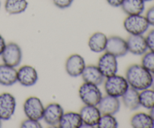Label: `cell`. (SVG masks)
I'll list each match as a JSON object with an SVG mask.
<instances>
[{"label": "cell", "instance_id": "ac0fdd59", "mask_svg": "<svg viewBox=\"0 0 154 128\" xmlns=\"http://www.w3.org/2000/svg\"><path fill=\"white\" fill-rule=\"evenodd\" d=\"M108 42L106 35L101 32L93 33L88 40V46L90 51L94 53H102L105 51Z\"/></svg>", "mask_w": 154, "mask_h": 128}, {"label": "cell", "instance_id": "f546056e", "mask_svg": "<svg viewBox=\"0 0 154 128\" xmlns=\"http://www.w3.org/2000/svg\"><path fill=\"white\" fill-rule=\"evenodd\" d=\"M145 17L148 22L149 25L154 27V5L150 7L148 10L147 11Z\"/></svg>", "mask_w": 154, "mask_h": 128}, {"label": "cell", "instance_id": "30bf717a", "mask_svg": "<svg viewBox=\"0 0 154 128\" xmlns=\"http://www.w3.org/2000/svg\"><path fill=\"white\" fill-rule=\"evenodd\" d=\"M63 114L64 109L63 106L57 102H52L45 107L42 119L48 125L55 127L59 126V123Z\"/></svg>", "mask_w": 154, "mask_h": 128}, {"label": "cell", "instance_id": "ffe728a7", "mask_svg": "<svg viewBox=\"0 0 154 128\" xmlns=\"http://www.w3.org/2000/svg\"><path fill=\"white\" fill-rule=\"evenodd\" d=\"M121 97L124 106L128 109L131 110V111L137 110L141 106L139 91L135 90L133 87H129L126 91V93Z\"/></svg>", "mask_w": 154, "mask_h": 128}, {"label": "cell", "instance_id": "484cf974", "mask_svg": "<svg viewBox=\"0 0 154 128\" xmlns=\"http://www.w3.org/2000/svg\"><path fill=\"white\" fill-rule=\"evenodd\" d=\"M141 65L148 70L150 73H154V52L149 51L143 54V57L141 59Z\"/></svg>", "mask_w": 154, "mask_h": 128}, {"label": "cell", "instance_id": "603a6c76", "mask_svg": "<svg viewBox=\"0 0 154 128\" xmlns=\"http://www.w3.org/2000/svg\"><path fill=\"white\" fill-rule=\"evenodd\" d=\"M28 5L27 0H6L5 10L9 14H20L26 10Z\"/></svg>", "mask_w": 154, "mask_h": 128}, {"label": "cell", "instance_id": "4316f807", "mask_svg": "<svg viewBox=\"0 0 154 128\" xmlns=\"http://www.w3.org/2000/svg\"><path fill=\"white\" fill-rule=\"evenodd\" d=\"M20 127L22 128H41L42 124L39 120L32 118H26L21 123Z\"/></svg>", "mask_w": 154, "mask_h": 128}, {"label": "cell", "instance_id": "2e32d148", "mask_svg": "<svg viewBox=\"0 0 154 128\" xmlns=\"http://www.w3.org/2000/svg\"><path fill=\"white\" fill-rule=\"evenodd\" d=\"M84 82L100 85L103 84L105 80V77L101 72L97 66L89 65L86 66L81 75Z\"/></svg>", "mask_w": 154, "mask_h": 128}, {"label": "cell", "instance_id": "7402d4cb", "mask_svg": "<svg viewBox=\"0 0 154 128\" xmlns=\"http://www.w3.org/2000/svg\"><path fill=\"white\" fill-rule=\"evenodd\" d=\"M131 126L134 128H153L154 121L150 114L138 112L134 114L130 120Z\"/></svg>", "mask_w": 154, "mask_h": 128}, {"label": "cell", "instance_id": "d590c367", "mask_svg": "<svg viewBox=\"0 0 154 128\" xmlns=\"http://www.w3.org/2000/svg\"><path fill=\"white\" fill-rule=\"evenodd\" d=\"M143 1H144V2H150V1H152V0H143Z\"/></svg>", "mask_w": 154, "mask_h": 128}, {"label": "cell", "instance_id": "e0dca14e", "mask_svg": "<svg viewBox=\"0 0 154 128\" xmlns=\"http://www.w3.org/2000/svg\"><path fill=\"white\" fill-rule=\"evenodd\" d=\"M17 82V70L7 64H0V84L5 87L12 86Z\"/></svg>", "mask_w": 154, "mask_h": 128}, {"label": "cell", "instance_id": "44dd1931", "mask_svg": "<svg viewBox=\"0 0 154 128\" xmlns=\"http://www.w3.org/2000/svg\"><path fill=\"white\" fill-rule=\"evenodd\" d=\"M144 3L143 0H123L120 7L127 15L141 14L145 8Z\"/></svg>", "mask_w": 154, "mask_h": 128}, {"label": "cell", "instance_id": "7a4b0ae2", "mask_svg": "<svg viewBox=\"0 0 154 128\" xmlns=\"http://www.w3.org/2000/svg\"><path fill=\"white\" fill-rule=\"evenodd\" d=\"M104 87L106 94L120 98L126 93L129 84L126 77L116 74L106 78L104 81Z\"/></svg>", "mask_w": 154, "mask_h": 128}, {"label": "cell", "instance_id": "d6986e66", "mask_svg": "<svg viewBox=\"0 0 154 128\" xmlns=\"http://www.w3.org/2000/svg\"><path fill=\"white\" fill-rule=\"evenodd\" d=\"M60 128H81L83 126L82 120L79 113L75 111L64 112L59 123Z\"/></svg>", "mask_w": 154, "mask_h": 128}, {"label": "cell", "instance_id": "e575fe53", "mask_svg": "<svg viewBox=\"0 0 154 128\" xmlns=\"http://www.w3.org/2000/svg\"><path fill=\"white\" fill-rule=\"evenodd\" d=\"M2 120L0 118V127H2Z\"/></svg>", "mask_w": 154, "mask_h": 128}, {"label": "cell", "instance_id": "83f0119b", "mask_svg": "<svg viewBox=\"0 0 154 128\" xmlns=\"http://www.w3.org/2000/svg\"><path fill=\"white\" fill-rule=\"evenodd\" d=\"M74 0H53V2L60 9H65L72 5Z\"/></svg>", "mask_w": 154, "mask_h": 128}, {"label": "cell", "instance_id": "8992f818", "mask_svg": "<svg viewBox=\"0 0 154 128\" xmlns=\"http://www.w3.org/2000/svg\"><path fill=\"white\" fill-rule=\"evenodd\" d=\"M45 105L37 96H29L24 102L23 108L27 118L40 120L43 117Z\"/></svg>", "mask_w": 154, "mask_h": 128}, {"label": "cell", "instance_id": "d4e9b609", "mask_svg": "<svg viewBox=\"0 0 154 128\" xmlns=\"http://www.w3.org/2000/svg\"><path fill=\"white\" fill-rule=\"evenodd\" d=\"M119 123L114 114H102L97 127L99 128H117Z\"/></svg>", "mask_w": 154, "mask_h": 128}, {"label": "cell", "instance_id": "f1b7e54d", "mask_svg": "<svg viewBox=\"0 0 154 128\" xmlns=\"http://www.w3.org/2000/svg\"><path fill=\"white\" fill-rule=\"evenodd\" d=\"M148 49L154 52V29L150 30L145 37Z\"/></svg>", "mask_w": 154, "mask_h": 128}, {"label": "cell", "instance_id": "7c38bea8", "mask_svg": "<svg viewBox=\"0 0 154 128\" xmlns=\"http://www.w3.org/2000/svg\"><path fill=\"white\" fill-rule=\"evenodd\" d=\"M87 66L84 57L80 54H74L69 56L66 61L65 68L68 75L73 78L81 76Z\"/></svg>", "mask_w": 154, "mask_h": 128}, {"label": "cell", "instance_id": "1f68e13d", "mask_svg": "<svg viewBox=\"0 0 154 128\" xmlns=\"http://www.w3.org/2000/svg\"><path fill=\"white\" fill-rule=\"evenodd\" d=\"M5 45H6V42L5 39L3 38V36L0 34V55L2 54V53L4 51L5 48Z\"/></svg>", "mask_w": 154, "mask_h": 128}, {"label": "cell", "instance_id": "5b68a950", "mask_svg": "<svg viewBox=\"0 0 154 128\" xmlns=\"http://www.w3.org/2000/svg\"><path fill=\"white\" fill-rule=\"evenodd\" d=\"M1 57L3 63L16 68L19 66L22 62V49L18 44L15 42H9L6 44Z\"/></svg>", "mask_w": 154, "mask_h": 128}, {"label": "cell", "instance_id": "8d00e7d4", "mask_svg": "<svg viewBox=\"0 0 154 128\" xmlns=\"http://www.w3.org/2000/svg\"><path fill=\"white\" fill-rule=\"evenodd\" d=\"M0 7H1V2H0Z\"/></svg>", "mask_w": 154, "mask_h": 128}, {"label": "cell", "instance_id": "9a60e30c", "mask_svg": "<svg viewBox=\"0 0 154 128\" xmlns=\"http://www.w3.org/2000/svg\"><path fill=\"white\" fill-rule=\"evenodd\" d=\"M102 114H115L120 111V101L118 97L106 94L102 96L97 105Z\"/></svg>", "mask_w": 154, "mask_h": 128}, {"label": "cell", "instance_id": "52a82bcc", "mask_svg": "<svg viewBox=\"0 0 154 128\" xmlns=\"http://www.w3.org/2000/svg\"><path fill=\"white\" fill-rule=\"evenodd\" d=\"M97 66L105 78L116 75L118 71L117 57L105 51L99 57Z\"/></svg>", "mask_w": 154, "mask_h": 128}, {"label": "cell", "instance_id": "6da1fadb", "mask_svg": "<svg viewBox=\"0 0 154 128\" xmlns=\"http://www.w3.org/2000/svg\"><path fill=\"white\" fill-rule=\"evenodd\" d=\"M126 78L129 87L138 91L150 88L152 81V73L142 65L132 64L129 66L126 72Z\"/></svg>", "mask_w": 154, "mask_h": 128}, {"label": "cell", "instance_id": "ba28073f", "mask_svg": "<svg viewBox=\"0 0 154 128\" xmlns=\"http://www.w3.org/2000/svg\"><path fill=\"white\" fill-rule=\"evenodd\" d=\"M17 107L16 99L10 93L0 94V118L2 120H8L14 114Z\"/></svg>", "mask_w": 154, "mask_h": 128}, {"label": "cell", "instance_id": "5bb4252c", "mask_svg": "<svg viewBox=\"0 0 154 128\" xmlns=\"http://www.w3.org/2000/svg\"><path fill=\"white\" fill-rule=\"evenodd\" d=\"M126 43L129 52L134 55H143L148 50L146 39L143 35H130Z\"/></svg>", "mask_w": 154, "mask_h": 128}, {"label": "cell", "instance_id": "d6a6232c", "mask_svg": "<svg viewBox=\"0 0 154 128\" xmlns=\"http://www.w3.org/2000/svg\"><path fill=\"white\" fill-rule=\"evenodd\" d=\"M149 114H150V116L151 117V118L153 119V120L154 121V107H153L152 108H150Z\"/></svg>", "mask_w": 154, "mask_h": 128}, {"label": "cell", "instance_id": "4fadbf2b", "mask_svg": "<svg viewBox=\"0 0 154 128\" xmlns=\"http://www.w3.org/2000/svg\"><path fill=\"white\" fill-rule=\"evenodd\" d=\"M38 74L35 68L24 65L17 70V82L23 87H32L37 83Z\"/></svg>", "mask_w": 154, "mask_h": 128}, {"label": "cell", "instance_id": "3957f363", "mask_svg": "<svg viewBox=\"0 0 154 128\" xmlns=\"http://www.w3.org/2000/svg\"><path fill=\"white\" fill-rule=\"evenodd\" d=\"M78 93L80 99L84 105H97L103 96L99 86L87 82L81 84Z\"/></svg>", "mask_w": 154, "mask_h": 128}, {"label": "cell", "instance_id": "277c9868", "mask_svg": "<svg viewBox=\"0 0 154 128\" xmlns=\"http://www.w3.org/2000/svg\"><path fill=\"white\" fill-rule=\"evenodd\" d=\"M145 16L141 14L128 15L123 21L125 30L130 35H143L149 29Z\"/></svg>", "mask_w": 154, "mask_h": 128}, {"label": "cell", "instance_id": "8fae6325", "mask_svg": "<svg viewBox=\"0 0 154 128\" xmlns=\"http://www.w3.org/2000/svg\"><path fill=\"white\" fill-rule=\"evenodd\" d=\"M105 51L113 54L117 58L124 57L129 52L126 40L118 36H110L108 38Z\"/></svg>", "mask_w": 154, "mask_h": 128}, {"label": "cell", "instance_id": "9c48e42d", "mask_svg": "<svg viewBox=\"0 0 154 128\" xmlns=\"http://www.w3.org/2000/svg\"><path fill=\"white\" fill-rule=\"evenodd\" d=\"M80 116L82 120L83 126L87 127L97 126L102 113L97 105H85L81 108L79 111Z\"/></svg>", "mask_w": 154, "mask_h": 128}, {"label": "cell", "instance_id": "cb8c5ba5", "mask_svg": "<svg viewBox=\"0 0 154 128\" xmlns=\"http://www.w3.org/2000/svg\"><path fill=\"white\" fill-rule=\"evenodd\" d=\"M140 104L143 108L150 110L154 107V90L147 88L141 90L139 93Z\"/></svg>", "mask_w": 154, "mask_h": 128}, {"label": "cell", "instance_id": "4dcf8cb0", "mask_svg": "<svg viewBox=\"0 0 154 128\" xmlns=\"http://www.w3.org/2000/svg\"><path fill=\"white\" fill-rule=\"evenodd\" d=\"M108 5H110L112 7H120L123 3V0H106Z\"/></svg>", "mask_w": 154, "mask_h": 128}, {"label": "cell", "instance_id": "836d02e7", "mask_svg": "<svg viewBox=\"0 0 154 128\" xmlns=\"http://www.w3.org/2000/svg\"><path fill=\"white\" fill-rule=\"evenodd\" d=\"M150 88L154 90V73L152 74V81H151V85H150Z\"/></svg>", "mask_w": 154, "mask_h": 128}]
</instances>
